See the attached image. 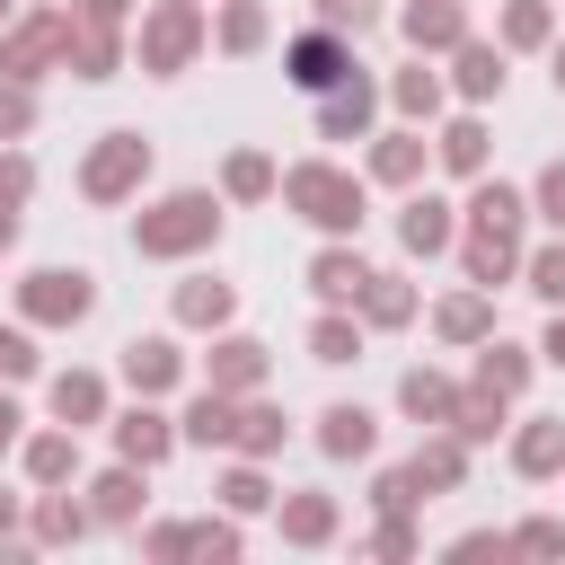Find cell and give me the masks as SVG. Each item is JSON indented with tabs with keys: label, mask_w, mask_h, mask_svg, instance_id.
<instances>
[{
	"label": "cell",
	"mask_w": 565,
	"mask_h": 565,
	"mask_svg": "<svg viewBox=\"0 0 565 565\" xmlns=\"http://www.w3.org/2000/svg\"><path fill=\"white\" fill-rule=\"evenodd\" d=\"M291 203H300L318 230H344V221H362V185H344L335 168H291Z\"/></svg>",
	"instance_id": "cell-1"
},
{
	"label": "cell",
	"mask_w": 565,
	"mask_h": 565,
	"mask_svg": "<svg viewBox=\"0 0 565 565\" xmlns=\"http://www.w3.org/2000/svg\"><path fill=\"white\" fill-rule=\"evenodd\" d=\"M212 221H221V212H212L203 194H177V203H159V212H150V221L132 230V238H141L150 256H177V247H194V238H212Z\"/></svg>",
	"instance_id": "cell-2"
},
{
	"label": "cell",
	"mask_w": 565,
	"mask_h": 565,
	"mask_svg": "<svg viewBox=\"0 0 565 565\" xmlns=\"http://www.w3.org/2000/svg\"><path fill=\"white\" fill-rule=\"evenodd\" d=\"M88 300H97L88 274H35V282H26V309H35V318H88Z\"/></svg>",
	"instance_id": "cell-3"
},
{
	"label": "cell",
	"mask_w": 565,
	"mask_h": 565,
	"mask_svg": "<svg viewBox=\"0 0 565 565\" xmlns=\"http://www.w3.org/2000/svg\"><path fill=\"white\" fill-rule=\"evenodd\" d=\"M141 159H150V150H141L132 132H115V141H106V150L88 159V194H124V185L141 177Z\"/></svg>",
	"instance_id": "cell-4"
},
{
	"label": "cell",
	"mask_w": 565,
	"mask_h": 565,
	"mask_svg": "<svg viewBox=\"0 0 565 565\" xmlns=\"http://www.w3.org/2000/svg\"><path fill=\"white\" fill-rule=\"evenodd\" d=\"M291 79H300V88H335V79H344V53H335L327 35H300V44H291Z\"/></svg>",
	"instance_id": "cell-5"
},
{
	"label": "cell",
	"mask_w": 565,
	"mask_h": 565,
	"mask_svg": "<svg viewBox=\"0 0 565 565\" xmlns=\"http://www.w3.org/2000/svg\"><path fill=\"white\" fill-rule=\"evenodd\" d=\"M327 300H362L371 291V274H362V256H318V274H309Z\"/></svg>",
	"instance_id": "cell-6"
},
{
	"label": "cell",
	"mask_w": 565,
	"mask_h": 565,
	"mask_svg": "<svg viewBox=\"0 0 565 565\" xmlns=\"http://www.w3.org/2000/svg\"><path fill=\"white\" fill-rule=\"evenodd\" d=\"M406 35H415V44H459V9H450V0H433V9L415 0V9H406Z\"/></svg>",
	"instance_id": "cell-7"
},
{
	"label": "cell",
	"mask_w": 565,
	"mask_h": 565,
	"mask_svg": "<svg viewBox=\"0 0 565 565\" xmlns=\"http://www.w3.org/2000/svg\"><path fill=\"white\" fill-rule=\"evenodd\" d=\"M327 450H335V459H362V450H371V415H362V406H335V415H327Z\"/></svg>",
	"instance_id": "cell-8"
},
{
	"label": "cell",
	"mask_w": 565,
	"mask_h": 565,
	"mask_svg": "<svg viewBox=\"0 0 565 565\" xmlns=\"http://www.w3.org/2000/svg\"><path fill=\"white\" fill-rule=\"evenodd\" d=\"M115 441H124V459H141V468H150V459L168 450V424H159V415H124V424H115Z\"/></svg>",
	"instance_id": "cell-9"
},
{
	"label": "cell",
	"mask_w": 565,
	"mask_h": 565,
	"mask_svg": "<svg viewBox=\"0 0 565 565\" xmlns=\"http://www.w3.org/2000/svg\"><path fill=\"white\" fill-rule=\"evenodd\" d=\"M185 44H194V18H185V9H168V18L150 26V62L168 71V62H185Z\"/></svg>",
	"instance_id": "cell-10"
},
{
	"label": "cell",
	"mask_w": 565,
	"mask_h": 565,
	"mask_svg": "<svg viewBox=\"0 0 565 565\" xmlns=\"http://www.w3.org/2000/svg\"><path fill=\"white\" fill-rule=\"evenodd\" d=\"M124 371H132V388H168V380H177V353H168V344H132Z\"/></svg>",
	"instance_id": "cell-11"
},
{
	"label": "cell",
	"mask_w": 565,
	"mask_h": 565,
	"mask_svg": "<svg viewBox=\"0 0 565 565\" xmlns=\"http://www.w3.org/2000/svg\"><path fill=\"white\" fill-rule=\"evenodd\" d=\"M459 88H468V97H486V88H503V62H494L486 44H468V53H459Z\"/></svg>",
	"instance_id": "cell-12"
},
{
	"label": "cell",
	"mask_w": 565,
	"mask_h": 565,
	"mask_svg": "<svg viewBox=\"0 0 565 565\" xmlns=\"http://www.w3.org/2000/svg\"><path fill=\"white\" fill-rule=\"evenodd\" d=\"M362 115H371V88H362V79H353L344 97H327V132H335V141H344V132H362Z\"/></svg>",
	"instance_id": "cell-13"
},
{
	"label": "cell",
	"mask_w": 565,
	"mask_h": 565,
	"mask_svg": "<svg viewBox=\"0 0 565 565\" xmlns=\"http://www.w3.org/2000/svg\"><path fill=\"white\" fill-rule=\"evenodd\" d=\"M256 371H265V353H256V344H221V362H212V380H221V388H247Z\"/></svg>",
	"instance_id": "cell-14"
},
{
	"label": "cell",
	"mask_w": 565,
	"mask_h": 565,
	"mask_svg": "<svg viewBox=\"0 0 565 565\" xmlns=\"http://www.w3.org/2000/svg\"><path fill=\"white\" fill-rule=\"evenodd\" d=\"M185 433H194V441H230V433H238V415H230V397H203V406L185 415Z\"/></svg>",
	"instance_id": "cell-15"
},
{
	"label": "cell",
	"mask_w": 565,
	"mask_h": 565,
	"mask_svg": "<svg viewBox=\"0 0 565 565\" xmlns=\"http://www.w3.org/2000/svg\"><path fill=\"white\" fill-rule=\"evenodd\" d=\"M441 238H450V221H441V203H415V212H406V247L424 256V247H441Z\"/></svg>",
	"instance_id": "cell-16"
},
{
	"label": "cell",
	"mask_w": 565,
	"mask_h": 565,
	"mask_svg": "<svg viewBox=\"0 0 565 565\" xmlns=\"http://www.w3.org/2000/svg\"><path fill=\"white\" fill-rule=\"evenodd\" d=\"M177 309H185L194 327H212V318H230V291H221V282H194V291H185Z\"/></svg>",
	"instance_id": "cell-17"
},
{
	"label": "cell",
	"mask_w": 565,
	"mask_h": 565,
	"mask_svg": "<svg viewBox=\"0 0 565 565\" xmlns=\"http://www.w3.org/2000/svg\"><path fill=\"white\" fill-rule=\"evenodd\" d=\"M53 406H62V415H97V380H88V371L53 380Z\"/></svg>",
	"instance_id": "cell-18"
},
{
	"label": "cell",
	"mask_w": 565,
	"mask_h": 565,
	"mask_svg": "<svg viewBox=\"0 0 565 565\" xmlns=\"http://www.w3.org/2000/svg\"><path fill=\"white\" fill-rule=\"evenodd\" d=\"M556 459H565V433H556V424H539V433L521 441V468L539 477V468H556Z\"/></svg>",
	"instance_id": "cell-19"
},
{
	"label": "cell",
	"mask_w": 565,
	"mask_h": 565,
	"mask_svg": "<svg viewBox=\"0 0 565 565\" xmlns=\"http://www.w3.org/2000/svg\"><path fill=\"white\" fill-rule=\"evenodd\" d=\"M97 512H106V521H132V512H141V486H132V477H106V486H97Z\"/></svg>",
	"instance_id": "cell-20"
},
{
	"label": "cell",
	"mask_w": 565,
	"mask_h": 565,
	"mask_svg": "<svg viewBox=\"0 0 565 565\" xmlns=\"http://www.w3.org/2000/svg\"><path fill=\"white\" fill-rule=\"evenodd\" d=\"M441 159H450V168H477V159H486V132H477V124H450Z\"/></svg>",
	"instance_id": "cell-21"
},
{
	"label": "cell",
	"mask_w": 565,
	"mask_h": 565,
	"mask_svg": "<svg viewBox=\"0 0 565 565\" xmlns=\"http://www.w3.org/2000/svg\"><path fill=\"white\" fill-rule=\"evenodd\" d=\"M327 521H335V512H327V503H318V494H309V503H291V512H282V530H291V539H327Z\"/></svg>",
	"instance_id": "cell-22"
},
{
	"label": "cell",
	"mask_w": 565,
	"mask_h": 565,
	"mask_svg": "<svg viewBox=\"0 0 565 565\" xmlns=\"http://www.w3.org/2000/svg\"><path fill=\"white\" fill-rule=\"evenodd\" d=\"M406 406H415V415H450V388H441V380H424V371H415V380H406Z\"/></svg>",
	"instance_id": "cell-23"
},
{
	"label": "cell",
	"mask_w": 565,
	"mask_h": 565,
	"mask_svg": "<svg viewBox=\"0 0 565 565\" xmlns=\"http://www.w3.org/2000/svg\"><path fill=\"white\" fill-rule=\"evenodd\" d=\"M26 468H35L44 486H53V477H71V441H35V450H26Z\"/></svg>",
	"instance_id": "cell-24"
},
{
	"label": "cell",
	"mask_w": 565,
	"mask_h": 565,
	"mask_svg": "<svg viewBox=\"0 0 565 565\" xmlns=\"http://www.w3.org/2000/svg\"><path fill=\"white\" fill-rule=\"evenodd\" d=\"M265 185H274L265 159H230V194H265Z\"/></svg>",
	"instance_id": "cell-25"
},
{
	"label": "cell",
	"mask_w": 565,
	"mask_h": 565,
	"mask_svg": "<svg viewBox=\"0 0 565 565\" xmlns=\"http://www.w3.org/2000/svg\"><path fill=\"white\" fill-rule=\"evenodd\" d=\"M530 282H539V291H547V300H565V247H547V256H539V265H530Z\"/></svg>",
	"instance_id": "cell-26"
},
{
	"label": "cell",
	"mask_w": 565,
	"mask_h": 565,
	"mask_svg": "<svg viewBox=\"0 0 565 565\" xmlns=\"http://www.w3.org/2000/svg\"><path fill=\"white\" fill-rule=\"evenodd\" d=\"M539 35H547V9L521 0V9H512V44H539Z\"/></svg>",
	"instance_id": "cell-27"
},
{
	"label": "cell",
	"mask_w": 565,
	"mask_h": 565,
	"mask_svg": "<svg viewBox=\"0 0 565 565\" xmlns=\"http://www.w3.org/2000/svg\"><path fill=\"white\" fill-rule=\"evenodd\" d=\"M415 159H424L415 141H388V150H380V177H415Z\"/></svg>",
	"instance_id": "cell-28"
},
{
	"label": "cell",
	"mask_w": 565,
	"mask_h": 565,
	"mask_svg": "<svg viewBox=\"0 0 565 565\" xmlns=\"http://www.w3.org/2000/svg\"><path fill=\"white\" fill-rule=\"evenodd\" d=\"M441 327H450V335H477V327H486V309H477V300H450V309H441Z\"/></svg>",
	"instance_id": "cell-29"
},
{
	"label": "cell",
	"mask_w": 565,
	"mask_h": 565,
	"mask_svg": "<svg viewBox=\"0 0 565 565\" xmlns=\"http://www.w3.org/2000/svg\"><path fill=\"white\" fill-rule=\"evenodd\" d=\"M344 353H353V327L327 318V327H318V362H344Z\"/></svg>",
	"instance_id": "cell-30"
},
{
	"label": "cell",
	"mask_w": 565,
	"mask_h": 565,
	"mask_svg": "<svg viewBox=\"0 0 565 565\" xmlns=\"http://www.w3.org/2000/svg\"><path fill=\"white\" fill-rule=\"evenodd\" d=\"M221 494H230V503H238V512H256V503H265V477H247V468H238V477H230V486H221Z\"/></svg>",
	"instance_id": "cell-31"
},
{
	"label": "cell",
	"mask_w": 565,
	"mask_h": 565,
	"mask_svg": "<svg viewBox=\"0 0 565 565\" xmlns=\"http://www.w3.org/2000/svg\"><path fill=\"white\" fill-rule=\"evenodd\" d=\"M327 9V26H371V0H318Z\"/></svg>",
	"instance_id": "cell-32"
},
{
	"label": "cell",
	"mask_w": 565,
	"mask_h": 565,
	"mask_svg": "<svg viewBox=\"0 0 565 565\" xmlns=\"http://www.w3.org/2000/svg\"><path fill=\"white\" fill-rule=\"evenodd\" d=\"M539 203H547V221H565V168H547V177H539Z\"/></svg>",
	"instance_id": "cell-33"
},
{
	"label": "cell",
	"mask_w": 565,
	"mask_h": 565,
	"mask_svg": "<svg viewBox=\"0 0 565 565\" xmlns=\"http://www.w3.org/2000/svg\"><path fill=\"white\" fill-rule=\"evenodd\" d=\"M0 371H35V353H26V335H9V327H0Z\"/></svg>",
	"instance_id": "cell-34"
},
{
	"label": "cell",
	"mask_w": 565,
	"mask_h": 565,
	"mask_svg": "<svg viewBox=\"0 0 565 565\" xmlns=\"http://www.w3.org/2000/svg\"><path fill=\"white\" fill-rule=\"evenodd\" d=\"M18 194H26V168H18V159H9V168H0V212H9V203H18Z\"/></svg>",
	"instance_id": "cell-35"
},
{
	"label": "cell",
	"mask_w": 565,
	"mask_h": 565,
	"mask_svg": "<svg viewBox=\"0 0 565 565\" xmlns=\"http://www.w3.org/2000/svg\"><path fill=\"white\" fill-rule=\"evenodd\" d=\"M26 124V97H0V132H18Z\"/></svg>",
	"instance_id": "cell-36"
},
{
	"label": "cell",
	"mask_w": 565,
	"mask_h": 565,
	"mask_svg": "<svg viewBox=\"0 0 565 565\" xmlns=\"http://www.w3.org/2000/svg\"><path fill=\"white\" fill-rule=\"evenodd\" d=\"M9 433H18V415H9V397H0V450H9Z\"/></svg>",
	"instance_id": "cell-37"
},
{
	"label": "cell",
	"mask_w": 565,
	"mask_h": 565,
	"mask_svg": "<svg viewBox=\"0 0 565 565\" xmlns=\"http://www.w3.org/2000/svg\"><path fill=\"white\" fill-rule=\"evenodd\" d=\"M547 353H556V362H565V318H556V335H547Z\"/></svg>",
	"instance_id": "cell-38"
},
{
	"label": "cell",
	"mask_w": 565,
	"mask_h": 565,
	"mask_svg": "<svg viewBox=\"0 0 565 565\" xmlns=\"http://www.w3.org/2000/svg\"><path fill=\"white\" fill-rule=\"evenodd\" d=\"M0 530H9V494H0Z\"/></svg>",
	"instance_id": "cell-39"
},
{
	"label": "cell",
	"mask_w": 565,
	"mask_h": 565,
	"mask_svg": "<svg viewBox=\"0 0 565 565\" xmlns=\"http://www.w3.org/2000/svg\"><path fill=\"white\" fill-rule=\"evenodd\" d=\"M556 88H565V53H556Z\"/></svg>",
	"instance_id": "cell-40"
},
{
	"label": "cell",
	"mask_w": 565,
	"mask_h": 565,
	"mask_svg": "<svg viewBox=\"0 0 565 565\" xmlns=\"http://www.w3.org/2000/svg\"><path fill=\"white\" fill-rule=\"evenodd\" d=\"M0 9H9V0H0Z\"/></svg>",
	"instance_id": "cell-41"
}]
</instances>
